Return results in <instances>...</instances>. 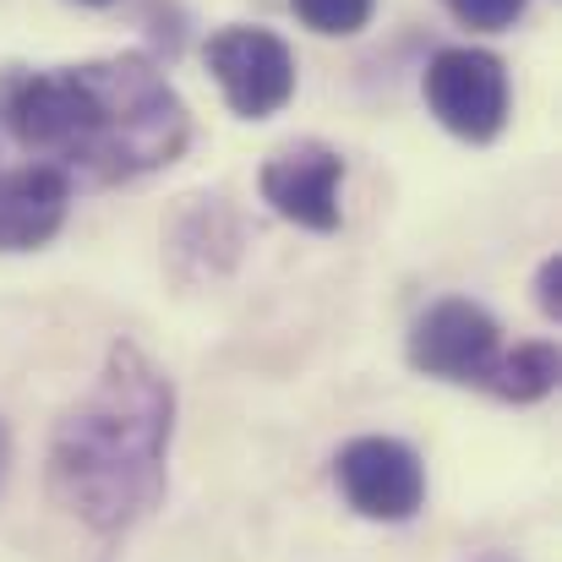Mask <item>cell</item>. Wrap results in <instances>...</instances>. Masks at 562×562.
Instances as JSON below:
<instances>
[{
    "label": "cell",
    "instance_id": "1",
    "mask_svg": "<svg viewBox=\"0 0 562 562\" xmlns=\"http://www.w3.org/2000/svg\"><path fill=\"white\" fill-rule=\"evenodd\" d=\"M176 387L137 345H115L93 387L55 420L49 497L93 536H126L165 497Z\"/></svg>",
    "mask_w": 562,
    "mask_h": 562
},
{
    "label": "cell",
    "instance_id": "2",
    "mask_svg": "<svg viewBox=\"0 0 562 562\" xmlns=\"http://www.w3.org/2000/svg\"><path fill=\"white\" fill-rule=\"evenodd\" d=\"M5 126L27 154L88 170L93 181H132L176 165L191 137L187 104L143 55L60 66L5 88Z\"/></svg>",
    "mask_w": 562,
    "mask_h": 562
},
{
    "label": "cell",
    "instance_id": "3",
    "mask_svg": "<svg viewBox=\"0 0 562 562\" xmlns=\"http://www.w3.org/2000/svg\"><path fill=\"white\" fill-rule=\"evenodd\" d=\"M420 93L437 126H448L464 143H492L508 126V71L492 49H437L420 77Z\"/></svg>",
    "mask_w": 562,
    "mask_h": 562
},
{
    "label": "cell",
    "instance_id": "4",
    "mask_svg": "<svg viewBox=\"0 0 562 562\" xmlns=\"http://www.w3.org/2000/svg\"><path fill=\"white\" fill-rule=\"evenodd\" d=\"M202 60H207L224 104L240 121H268L295 93V55L268 27H224V33L207 38Z\"/></svg>",
    "mask_w": 562,
    "mask_h": 562
},
{
    "label": "cell",
    "instance_id": "5",
    "mask_svg": "<svg viewBox=\"0 0 562 562\" xmlns=\"http://www.w3.org/2000/svg\"><path fill=\"white\" fill-rule=\"evenodd\" d=\"M334 481H339L345 503L361 519H376V525H404L426 503V464L398 437H356V442H345L339 459H334Z\"/></svg>",
    "mask_w": 562,
    "mask_h": 562
},
{
    "label": "cell",
    "instance_id": "6",
    "mask_svg": "<svg viewBox=\"0 0 562 562\" xmlns=\"http://www.w3.org/2000/svg\"><path fill=\"white\" fill-rule=\"evenodd\" d=\"M497 334L503 328L475 301H437L409 328V367L437 376V382H475V387H486V376H492L497 356H503Z\"/></svg>",
    "mask_w": 562,
    "mask_h": 562
},
{
    "label": "cell",
    "instance_id": "7",
    "mask_svg": "<svg viewBox=\"0 0 562 562\" xmlns=\"http://www.w3.org/2000/svg\"><path fill=\"white\" fill-rule=\"evenodd\" d=\"M339 187H345V159L328 143H290L262 165V202L301 224V229H339Z\"/></svg>",
    "mask_w": 562,
    "mask_h": 562
},
{
    "label": "cell",
    "instance_id": "8",
    "mask_svg": "<svg viewBox=\"0 0 562 562\" xmlns=\"http://www.w3.org/2000/svg\"><path fill=\"white\" fill-rule=\"evenodd\" d=\"M71 207V176L55 165H27L0 176V251H38L60 235Z\"/></svg>",
    "mask_w": 562,
    "mask_h": 562
},
{
    "label": "cell",
    "instance_id": "9",
    "mask_svg": "<svg viewBox=\"0 0 562 562\" xmlns=\"http://www.w3.org/2000/svg\"><path fill=\"white\" fill-rule=\"evenodd\" d=\"M558 345H547V339H536V345H514V350H503L497 356V367L486 376V387L497 393V398H508V404H536V398H547L552 387H558Z\"/></svg>",
    "mask_w": 562,
    "mask_h": 562
},
{
    "label": "cell",
    "instance_id": "10",
    "mask_svg": "<svg viewBox=\"0 0 562 562\" xmlns=\"http://www.w3.org/2000/svg\"><path fill=\"white\" fill-rule=\"evenodd\" d=\"M290 5H295V16H301L312 33H323V38H350V33H361V27L372 22L376 0H290Z\"/></svg>",
    "mask_w": 562,
    "mask_h": 562
},
{
    "label": "cell",
    "instance_id": "11",
    "mask_svg": "<svg viewBox=\"0 0 562 562\" xmlns=\"http://www.w3.org/2000/svg\"><path fill=\"white\" fill-rule=\"evenodd\" d=\"M464 27H481V33H503L525 16V0H442Z\"/></svg>",
    "mask_w": 562,
    "mask_h": 562
},
{
    "label": "cell",
    "instance_id": "12",
    "mask_svg": "<svg viewBox=\"0 0 562 562\" xmlns=\"http://www.w3.org/2000/svg\"><path fill=\"white\" fill-rule=\"evenodd\" d=\"M536 306L558 323L562 317V257H547L541 273H536Z\"/></svg>",
    "mask_w": 562,
    "mask_h": 562
},
{
    "label": "cell",
    "instance_id": "13",
    "mask_svg": "<svg viewBox=\"0 0 562 562\" xmlns=\"http://www.w3.org/2000/svg\"><path fill=\"white\" fill-rule=\"evenodd\" d=\"M5 475H11V431L0 420V486H5Z\"/></svg>",
    "mask_w": 562,
    "mask_h": 562
},
{
    "label": "cell",
    "instance_id": "14",
    "mask_svg": "<svg viewBox=\"0 0 562 562\" xmlns=\"http://www.w3.org/2000/svg\"><path fill=\"white\" fill-rule=\"evenodd\" d=\"M486 562H508V558H486Z\"/></svg>",
    "mask_w": 562,
    "mask_h": 562
},
{
    "label": "cell",
    "instance_id": "15",
    "mask_svg": "<svg viewBox=\"0 0 562 562\" xmlns=\"http://www.w3.org/2000/svg\"><path fill=\"white\" fill-rule=\"evenodd\" d=\"M88 5H104V0H88Z\"/></svg>",
    "mask_w": 562,
    "mask_h": 562
}]
</instances>
